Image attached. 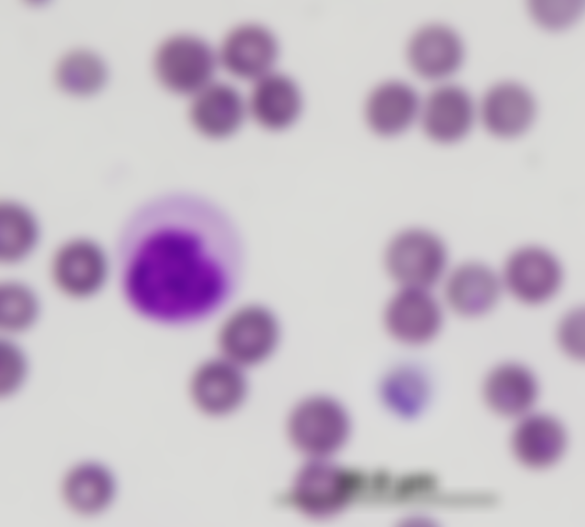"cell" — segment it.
<instances>
[{
	"mask_svg": "<svg viewBox=\"0 0 585 527\" xmlns=\"http://www.w3.org/2000/svg\"><path fill=\"white\" fill-rule=\"evenodd\" d=\"M582 4L577 1H531L528 11L533 20L548 30L569 26L580 15Z\"/></svg>",
	"mask_w": 585,
	"mask_h": 527,
	"instance_id": "484cf974",
	"label": "cell"
},
{
	"mask_svg": "<svg viewBox=\"0 0 585 527\" xmlns=\"http://www.w3.org/2000/svg\"><path fill=\"white\" fill-rule=\"evenodd\" d=\"M41 237V227L35 213L12 199L0 203V259L8 266L27 259Z\"/></svg>",
	"mask_w": 585,
	"mask_h": 527,
	"instance_id": "7402d4cb",
	"label": "cell"
},
{
	"mask_svg": "<svg viewBox=\"0 0 585 527\" xmlns=\"http://www.w3.org/2000/svg\"><path fill=\"white\" fill-rule=\"evenodd\" d=\"M292 496L295 505L305 513L329 515L343 504L345 475L325 458H311L299 471Z\"/></svg>",
	"mask_w": 585,
	"mask_h": 527,
	"instance_id": "44dd1931",
	"label": "cell"
},
{
	"mask_svg": "<svg viewBox=\"0 0 585 527\" xmlns=\"http://www.w3.org/2000/svg\"><path fill=\"white\" fill-rule=\"evenodd\" d=\"M421 100L416 90L400 80H388L367 94L363 116L368 129L381 137H394L419 119Z\"/></svg>",
	"mask_w": 585,
	"mask_h": 527,
	"instance_id": "9a60e30c",
	"label": "cell"
},
{
	"mask_svg": "<svg viewBox=\"0 0 585 527\" xmlns=\"http://www.w3.org/2000/svg\"><path fill=\"white\" fill-rule=\"evenodd\" d=\"M28 373V360L13 337L0 340V398H8L23 386Z\"/></svg>",
	"mask_w": 585,
	"mask_h": 527,
	"instance_id": "d4e9b609",
	"label": "cell"
},
{
	"mask_svg": "<svg viewBox=\"0 0 585 527\" xmlns=\"http://www.w3.org/2000/svg\"><path fill=\"white\" fill-rule=\"evenodd\" d=\"M107 79V68L96 53L75 48L63 54L54 68V80L63 92L74 97L97 93Z\"/></svg>",
	"mask_w": 585,
	"mask_h": 527,
	"instance_id": "603a6c76",
	"label": "cell"
},
{
	"mask_svg": "<svg viewBox=\"0 0 585 527\" xmlns=\"http://www.w3.org/2000/svg\"><path fill=\"white\" fill-rule=\"evenodd\" d=\"M115 268L125 304L165 326L203 322L239 293L246 248L231 215L208 198L186 192L153 197L124 220Z\"/></svg>",
	"mask_w": 585,
	"mask_h": 527,
	"instance_id": "6da1fadb",
	"label": "cell"
},
{
	"mask_svg": "<svg viewBox=\"0 0 585 527\" xmlns=\"http://www.w3.org/2000/svg\"><path fill=\"white\" fill-rule=\"evenodd\" d=\"M557 340L561 350L573 359L584 358V311L572 309L558 321Z\"/></svg>",
	"mask_w": 585,
	"mask_h": 527,
	"instance_id": "4316f807",
	"label": "cell"
},
{
	"mask_svg": "<svg viewBox=\"0 0 585 527\" xmlns=\"http://www.w3.org/2000/svg\"><path fill=\"white\" fill-rule=\"evenodd\" d=\"M243 369L221 355L200 362L187 385L196 409L208 416H222L236 410L247 393Z\"/></svg>",
	"mask_w": 585,
	"mask_h": 527,
	"instance_id": "9c48e42d",
	"label": "cell"
},
{
	"mask_svg": "<svg viewBox=\"0 0 585 527\" xmlns=\"http://www.w3.org/2000/svg\"><path fill=\"white\" fill-rule=\"evenodd\" d=\"M499 276L503 290L522 304L536 306L548 301L558 292L563 269L550 250L528 244L508 254Z\"/></svg>",
	"mask_w": 585,
	"mask_h": 527,
	"instance_id": "8992f818",
	"label": "cell"
},
{
	"mask_svg": "<svg viewBox=\"0 0 585 527\" xmlns=\"http://www.w3.org/2000/svg\"><path fill=\"white\" fill-rule=\"evenodd\" d=\"M246 100L231 85L212 81L191 96L188 116L195 130L211 139L229 136L241 125Z\"/></svg>",
	"mask_w": 585,
	"mask_h": 527,
	"instance_id": "2e32d148",
	"label": "cell"
},
{
	"mask_svg": "<svg viewBox=\"0 0 585 527\" xmlns=\"http://www.w3.org/2000/svg\"><path fill=\"white\" fill-rule=\"evenodd\" d=\"M441 282L444 305L463 318L489 312L503 291L499 274L478 260H467L447 270Z\"/></svg>",
	"mask_w": 585,
	"mask_h": 527,
	"instance_id": "30bf717a",
	"label": "cell"
},
{
	"mask_svg": "<svg viewBox=\"0 0 585 527\" xmlns=\"http://www.w3.org/2000/svg\"><path fill=\"white\" fill-rule=\"evenodd\" d=\"M345 412L332 399L312 396L300 402L292 411L288 433L292 444L311 458H326L346 437Z\"/></svg>",
	"mask_w": 585,
	"mask_h": 527,
	"instance_id": "52a82bcc",
	"label": "cell"
},
{
	"mask_svg": "<svg viewBox=\"0 0 585 527\" xmlns=\"http://www.w3.org/2000/svg\"><path fill=\"white\" fill-rule=\"evenodd\" d=\"M532 94L522 85L504 81L492 86L481 102L484 128L499 138H515L524 133L536 115Z\"/></svg>",
	"mask_w": 585,
	"mask_h": 527,
	"instance_id": "ac0fdd59",
	"label": "cell"
},
{
	"mask_svg": "<svg viewBox=\"0 0 585 527\" xmlns=\"http://www.w3.org/2000/svg\"><path fill=\"white\" fill-rule=\"evenodd\" d=\"M41 313L36 290L23 280L7 279L0 284V330L14 337L32 329Z\"/></svg>",
	"mask_w": 585,
	"mask_h": 527,
	"instance_id": "cb8c5ba5",
	"label": "cell"
},
{
	"mask_svg": "<svg viewBox=\"0 0 585 527\" xmlns=\"http://www.w3.org/2000/svg\"><path fill=\"white\" fill-rule=\"evenodd\" d=\"M473 117L474 108L469 93L458 85L441 84L421 100L418 120L430 140L449 144L469 132Z\"/></svg>",
	"mask_w": 585,
	"mask_h": 527,
	"instance_id": "4fadbf2b",
	"label": "cell"
},
{
	"mask_svg": "<svg viewBox=\"0 0 585 527\" xmlns=\"http://www.w3.org/2000/svg\"><path fill=\"white\" fill-rule=\"evenodd\" d=\"M538 392L533 373L516 362L497 364L486 374L483 396L488 407L499 416L520 417L528 413Z\"/></svg>",
	"mask_w": 585,
	"mask_h": 527,
	"instance_id": "ffe728a7",
	"label": "cell"
},
{
	"mask_svg": "<svg viewBox=\"0 0 585 527\" xmlns=\"http://www.w3.org/2000/svg\"><path fill=\"white\" fill-rule=\"evenodd\" d=\"M218 55L201 37L192 34H176L157 47L153 68L158 82L167 90L193 96L212 79Z\"/></svg>",
	"mask_w": 585,
	"mask_h": 527,
	"instance_id": "5b68a950",
	"label": "cell"
},
{
	"mask_svg": "<svg viewBox=\"0 0 585 527\" xmlns=\"http://www.w3.org/2000/svg\"><path fill=\"white\" fill-rule=\"evenodd\" d=\"M567 447V433L555 417L526 413L518 417L511 437L512 452L524 466L540 469L560 459Z\"/></svg>",
	"mask_w": 585,
	"mask_h": 527,
	"instance_id": "e0dca14e",
	"label": "cell"
},
{
	"mask_svg": "<svg viewBox=\"0 0 585 527\" xmlns=\"http://www.w3.org/2000/svg\"><path fill=\"white\" fill-rule=\"evenodd\" d=\"M442 308L431 290L398 287L383 307L382 321L396 341L421 345L439 333L443 323Z\"/></svg>",
	"mask_w": 585,
	"mask_h": 527,
	"instance_id": "ba28073f",
	"label": "cell"
},
{
	"mask_svg": "<svg viewBox=\"0 0 585 527\" xmlns=\"http://www.w3.org/2000/svg\"><path fill=\"white\" fill-rule=\"evenodd\" d=\"M117 481L112 469L96 460L70 465L61 475L58 496L67 511L81 518H94L113 503Z\"/></svg>",
	"mask_w": 585,
	"mask_h": 527,
	"instance_id": "8fae6325",
	"label": "cell"
},
{
	"mask_svg": "<svg viewBox=\"0 0 585 527\" xmlns=\"http://www.w3.org/2000/svg\"><path fill=\"white\" fill-rule=\"evenodd\" d=\"M463 53L458 34L438 23L418 28L406 47V59L410 69L427 80H441L453 74L463 62Z\"/></svg>",
	"mask_w": 585,
	"mask_h": 527,
	"instance_id": "5bb4252c",
	"label": "cell"
},
{
	"mask_svg": "<svg viewBox=\"0 0 585 527\" xmlns=\"http://www.w3.org/2000/svg\"><path fill=\"white\" fill-rule=\"evenodd\" d=\"M448 249L434 231L410 227L395 233L387 242L383 267L398 287L431 290L448 270Z\"/></svg>",
	"mask_w": 585,
	"mask_h": 527,
	"instance_id": "7a4b0ae2",
	"label": "cell"
},
{
	"mask_svg": "<svg viewBox=\"0 0 585 527\" xmlns=\"http://www.w3.org/2000/svg\"><path fill=\"white\" fill-rule=\"evenodd\" d=\"M111 271L108 252L99 241L87 236H74L60 242L48 263L53 287L73 300H86L99 294Z\"/></svg>",
	"mask_w": 585,
	"mask_h": 527,
	"instance_id": "3957f363",
	"label": "cell"
},
{
	"mask_svg": "<svg viewBox=\"0 0 585 527\" xmlns=\"http://www.w3.org/2000/svg\"><path fill=\"white\" fill-rule=\"evenodd\" d=\"M247 111L262 128L282 131L299 117L303 100L297 84L274 70L253 81Z\"/></svg>",
	"mask_w": 585,
	"mask_h": 527,
	"instance_id": "d6986e66",
	"label": "cell"
},
{
	"mask_svg": "<svg viewBox=\"0 0 585 527\" xmlns=\"http://www.w3.org/2000/svg\"><path fill=\"white\" fill-rule=\"evenodd\" d=\"M281 338L277 315L267 305L250 301L229 313L217 332L219 355L245 368L268 359Z\"/></svg>",
	"mask_w": 585,
	"mask_h": 527,
	"instance_id": "277c9868",
	"label": "cell"
},
{
	"mask_svg": "<svg viewBox=\"0 0 585 527\" xmlns=\"http://www.w3.org/2000/svg\"><path fill=\"white\" fill-rule=\"evenodd\" d=\"M278 42L267 27L254 23L233 28L223 39L218 60L232 75L252 81L273 71Z\"/></svg>",
	"mask_w": 585,
	"mask_h": 527,
	"instance_id": "7c38bea8",
	"label": "cell"
}]
</instances>
